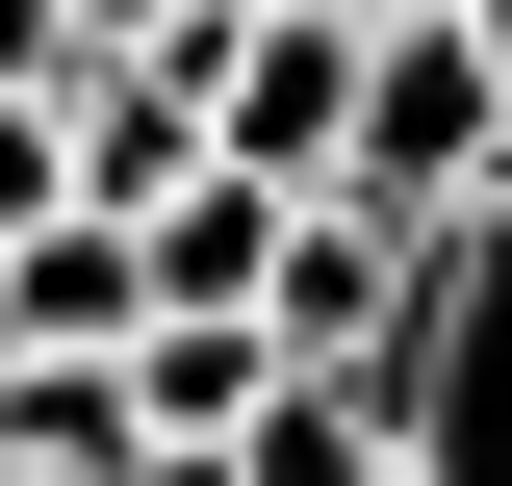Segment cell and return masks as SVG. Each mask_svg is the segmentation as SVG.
<instances>
[{
	"label": "cell",
	"instance_id": "4fadbf2b",
	"mask_svg": "<svg viewBox=\"0 0 512 486\" xmlns=\"http://www.w3.org/2000/svg\"><path fill=\"white\" fill-rule=\"evenodd\" d=\"M205 26H282V0H205Z\"/></svg>",
	"mask_w": 512,
	"mask_h": 486
},
{
	"label": "cell",
	"instance_id": "5bb4252c",
	"mask_svg": "<svg viewBox=\"0 0 512 486\" xmlns=\"http://www.w3.org/2000/svg\"><path fill=\"white\" fill-rule=\"evenodd\" d=\"M0 486H26V461H0Z\"/></svg>",
	"mask_w": 512,
	"mask_h": 486
},
{
	"label": "cell",
	"instance_id": "6da1fadb",
	"mask_svg": "<svg viewBox=\"0 0 512 486\" xmlns=\"http://www.w3.org/2000/svg\"><path fill=\"white\" fill-rule=\"evenodd\" d=\"M384 410H410V486H512V180L410 256V333H384Z\"/></svg>",
	"mask_w": 512,
	"mask_h": 486
},
{
	"label": "cell",
	"instance_id": "3957f363",
	"mask_svg": "<svg viewBox=\"0 0 512 486\" xmlns=\"http://www.w3.org/2000/svg\"><path fill=\"white\" fill-rule=\"evenodd\" d=\"M359 77H384L359 0H282V26L205 52V154H231V180H359Z\"/></svg>",
	"mask_w": 512,
	"mask_h": 486
},
{
	"label": "cell",
	"instance_id": "5b68a950",
	"mask_svg": "<svg viewBox=\"0 0 512 486\" xmlns=\"http://www.w3.org/2000/svg\"><path fill=\"white\" fill-rule=\"evenodd\" d=\"M128 410L154 435H256L282 410V307H154V333H128Z\"/></svg>",
	"mask_w": 512,
	"mask_h": 486
},
{
	"label": "cell",
	"instance_id": "8fae6325",
	"mask_svg": "<svg viewBox=\"0 0 512 486\" xmlns=\"http://www.w3.org/2000/svg\"><path fill=\"white\" fill-rule=\"evenodd\" d=\"M359 26H461V0H359Z\"/></svg>",
	"mask_w": 512,
	"mask_h": 486
},
{
	"label": "cell",
	"instance_id": "8992f818",
	"mask_svg": "<svg viewBox=\"0 0 512 486\" xmlns=\"http://www.w3.org/2000/svg\"><path fill=\"white\" fill-rule=\"evenodd\" d=\"M282 231H308V180H231V154H205V180L154 205V307H282Z\"/></svg>",
	"mask_w": 512,
	"mask_h": 486
},
{
	"label": "cell",
	"instance_id": "7c38bea8",
	"mask_svg": "<svg viewBox=\"0 0 512 486\" xmlns=\"http://www.w3.org/2000/svg\"><path fill=\"white\" fill-rule=\"evenodd\" d=\"M461 26H487V77H512V0H461Z\"/></svg>",
	"mask_w": 512,
	"mask_h": 486
},
{
	"label": "cell",
	"instance_id": "7a4b0ae2",
	"mask_svg": "<svg viewBox=\"0 0 512 486\" xmlns=\"http://www.w3.org/2000/svg\"><path fill=\"white\" fill-rule=\"evenodd\" d=\"M487 180H512V77H487V26H384V77H359V205H384V231H461Z\"/></svg>",
	"mask_w": 512,
	"mask_h": 486
},
{
	"label": "cell",
	"instance_id": "277c9868",
	"mask_svg": "<svg viewBox=\"0 0 512 486\" xmlns=\"http://www.w3.org/2000/svg\"><path fill=\"white\" fill-rule=\"evenodd\" d=\"M128 333H154V231H128V205L0 231V359H128Z\"/></svg>",
	"mask_w": 512,
	"mask_h": 486
},
{
	"label": "cell",
	"instance_id": "52a82bcc",
	"mask_svg": "<svg viewBox=\"0 0 512 486\" xmlns=\"http://www.w3.org/2000/svg\"><path fill=\"white\" fill-rule=\"evenodd\" d=\"M0 461H26V486H128V461H154L128 359H0Z\"/></svg>",
	"mask_w": 512,
	"mask_h": 486
},
{
	"label": "cell",
	"instance_id": "ba28073f",
	"mask_svg": "<svg viewBox=\"0 0 512 486\" xmlns=\"http://www.w3.org/2000/svg\"><path fill=\"white\" fill-rule=\"evenodd\" d=\"M52 205H77V103H52V77H0V231H52Z\"/></svg>",
	"mask_w": 512,
	"mask_h": 486
},
{
	"label": "cell",
	"instance_id": "9c48e42d",
	"mask_svg": "<svg viewBox=\"0 0 512 486\" xmlns=\"http://www.w3.org/2000/svg\"><path fill=\"white\" fill-rule=\"evenodd\" d=\"M0 77H52V103H77V77H103V26H77V0H0Z\"/></svg>",
	"mask_w": 512,
	"mask_h": 486
},
{
	"label": "cell",
	"instance_id": "30bf717a",
	"mask_svg": "<svg viewBox=\"0 0 512 486\" xmlns=\"http://www.w3.org/2000/svg\"><path fill=\"white\" fill-rule=\"evenodd\" d=\"M128 486H256V461H231V435H154V461H128Z\"/></svg>",
	"mask_w": 512,
	"mask_h": 486
}]
</instances>
